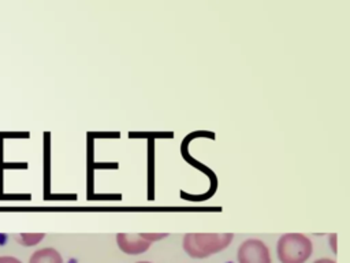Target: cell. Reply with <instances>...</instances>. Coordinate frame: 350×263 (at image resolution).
I'll return each mask as SVG.
<instances>
[{"mask_svg": "<svg viewBox=\"0 0 350 263\" xmlns=\"http://www.w3.org/2000/svg\"><path fill=\"white\" fill-rule=\"evenodd\" d=\"M0 263H22V262L14 256H0Z\"/></svg>", "mask_w": 350, "mask_h": 263, "instance_id": "9c48e42d", "label": "cell"}, {"mask_svg": "<svg viewBox=\"0 0 350 263\" xmlns=\"http://www.w3.org/2000/svg\"><path fill=\"white\" fill-rule=\"evenodd\" d=\"M118 248L126 255H141L149 249L152 245L146 241L141 233L130 234V233H118L116 234Z\"/></svg>", "mask_w": 350, "mask_h": 263, "instance_id": "277c9868", "label": "cell"}, {"mask_svg": "<svg viewBox=\"0 0 350 263\" xmlns=\"http://www.w3.org/2000/svg\"><path fill=\"white\" fill-rule=\"evenodd\" d=\"M238 263H272L267 244L258 238L245 240L237 252Z\"/></svg>", "mask_w": 350, "mask_h": 263, "instance_id": "3957f363", "label": "cell"}, {"mask_svg": "<svg viewBox=\"0 0 350 263\" xmlns=\"http://www.w3.org/2000/svg\"><path fill=\"white\" fill-rule=\"evenodd\" d=\"M312 252L313 244L302 233H284L276 244V255L280 263H305Z\"/></svg>", "mask_w": 350, "mask_h": 263, "instance_id": "7a4b0ae2", "label": "cell"}, {"mask_svg": "<svg viewBox=\"0 0 350 263\" xmlns=\"http://www.w3.org/2000/svg\"><path fill=\"white\" fill-rule=\"evenodd\" d=\"M336 233H332V234H329V237H328V241H329V247H331V251L334 252V253H336Z\"/></svg>", "mask_w": 350, "mask_h": 263, "instance_id": "ba28073f", "label": "cell"}, {"mask_svg": "<svg viewBox=\"0 0 350 263\" xmlns=\"http://www.w3.org/2000/svg\"><path fill=\"white\" fill-rule=\"evenodd\" d=\"M234 238L232 233H187L183 236V251L194 259H205L226 249Z\"/></svg>", "mask_w": 350, "mask_h": 263, "instance_id": "6da1fadb", "label": "cell"}, {"mask_svg": "<svg viewBox=\"0 0 350 263\" xmlns=\"http://www.w3.org/2000/svg\"><path fill=\"white\" fill-rule=\"evenodd\" d=\"M142 237L149 241L150 244L152 242H156V241H160L161 238H165L168 234L167 233H141Z\"/></svg>", "mask_w": 350, "mask_h": 263, "instance_id": "52a82bcc", "label": "cell"}, {"mask_svg": "<svg viewBox=\"0 0 350 263\" xmlns=\"http://www.w3.org/2000/svg\"><path fill=\"white\" fill-rule=\"evenodd\" d=\"M135 263H152V262H135Z\"/></svg>", "mask_w": 350, "mask_h": 263, "instance_id": "8fae6325", "label": "cell"}, {"mask_svg": "<svg viewBox=\"0 0 350 263\" xmlns=\"http://www.w3.org/2000/svg\"><path fill=\"white\" fill-rule=\"evenodd\" d=\"M313 263H336V262H335V260H332V259H328V258H321V259L314 260Z\"/></svg>", "mask_w": 350, "mask_h": 263, "instance_id": "30bf717a", "label": "cell"}, {"mask_svg": "<svg viewBox=\"0 0 350 263\" xmlns=\"http://www.w3.org/2000/svg\"><path fill=\"white\" fill-rule=\"evenodd\" d=\"M45 237L44 233H23V234H19V242L22 245H27V247H31V245H37L38 242H41V240Z\"/></svg>", "mask_w": 350, "mask_h": 263, "instance_id": "8992f818", "label": "cell"}, {"mask_svg": "<svg viewBox=\"0 0 350 263\" xmlns=\"http://www.w3.org/2000/svg\"><path fill=\"white\" fill-rule=\"evenodd\" d=\"M29 263H63V258L55 248L46 247L33 252Z\"/></svg>", "mask_w": 350, "mask_h": 263, "instance_id": "5b68a950", "label": "cell"}]
</instances>
